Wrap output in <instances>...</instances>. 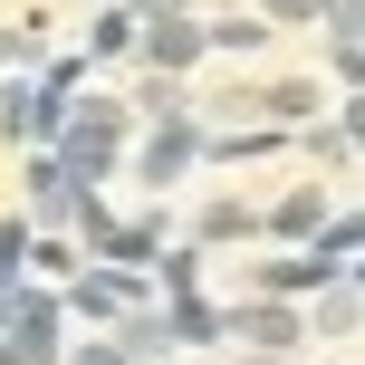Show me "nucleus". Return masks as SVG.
<instances>
[{"label": "nucleus", "instance_id": "obj_1", "mask_svg": "<svg viewBox=\"0 0 365 365\" xmlns=\"http://www.w3.org/2000/svg\"><path fill=\"white\" fill-rule=\"evenodd\" d=\"M221 327H240L250 346H298V317L289 308H240V317H221Z\"/></svg>", "mask_w": 365, "mask_h": 365}, {"label": "nucleus", "instance_id": "obj_2", "mask_svg": "<svg viewBox=\"0 0 365 365\" xmlns=\"http://www.w3.org/2000/svg\"><path fill=\"white\" fill-rule=\"evenodd\" d=\"M145 48H154V68H182V58H202V29H192V19H164V10H154V38H145Z\"/></svg>", "mask_w": 365, "mask_h": 365}, {"label": "nucleus", "instance_id": "obj_3", "mask_svg": "<svg viewBox=\"0 0 365 365\" xmlns=\"http://www.w3.org/2000/svg\"><path fill=\"white\" fill-rule=\"evenodd\" d=\"M77 308H87V317H115V308H125V279H77Z\"/></svg>", "mask_w": 365, "mask_h": 365}, {"label": "nucleus", "instance_id": "obj_4", "mask_svg": "<svg viewBox=\"0 0 365 365\" xmlns=\"http://www.w3.org/2000/svg\"><path fill=\"white\" fill-rule=\"evenodd\" d=\"M250 106H269V115H308L317 87H269V96H250Z\"/></svg>", "mask_w": 365, "mask_h": 365}, {"label": "nucleus", "instance_id": "obj_5", "mask_svg": "<svg viewBox=\"0 0 365 365\" xmlns=\"http://www.w3.org/2000/svg\"><path fill=\"white\" fill-rule=\"evenodd\" d=\"M77 365H125V346H77Z\"/></svg>", "mask_w": 365, "mask_h": 365}]
</instances>
